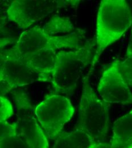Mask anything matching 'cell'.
Here are the masks:
<instances>
[{"mask_svg":"<svg viewBox=\"0 0 132 148\" xmlns=\"http://www.w3.org/2000/svg\"><path fill=\"white\" fill-rule=\"evenodd\" d=\"M110 144L114 146L132 145V110L113 124Z\"/></svg>","mask_w":132,"mask_h":148,"instance_id":"obj_12","label":"cell"},{"mask_svg":"<svg viewBox=\"0 0 132 148\" xmlns=\"http://www.w3.org/2000/svg\"><path fill=\"white\" fill-rule=\"evenodd\" d=\"M93 143L85 133L75 128L70 132L63 131L53 148H90Z\"/></svg>","mask_w":132,"mask_h":148,"instance_id":"obj_13","label":"cell"},{"mask_svg":"<svg viewBox=\"0 0 132 148\" xmlns=\"http://www.w3.org/2000/svg\"><path fill=\"white\" fill-rule=\"evenodd\" d=\"M79 0H14L6 11L9 21L26 29L59 9L77 7Z\"/></svg>","mask_w":132,"mask_h":148,"instance_id":"obj_6","label":"cell"},{"mask_svg":"<svg viewBox=\"0 0 132 148\" xmlns=\"http://www.w3.org/2000/svg\"><path fill=\"white\" fill-rule=\"evenodd\" d=\"M74 107L71 100L59 94L47 95L35 107V114L47 138L55 140L64 125L73 117Z\"/></svg>","mask_w":132,"mask_h":148,"instance_id":"obj_5","label":"cell"},{"mask_svg":"<svg viewBox=\"0 0 132 148\" xmlns=\"http://www.w3.org/2000/svg\"><path fill=\"white\" fill-rule=\"evenodd\" d=\"M120 70L125 82L132 87V56H127L120 62Z\"/></svg>","mask_w":132,"mask_h":148,"instance_id":"obj_15","label":"cell"},{"mask_svg":"<svg viewBox=\"0 0 132 148\" xmlns=\"http://www.w3.org/2000/svg\"><path fill=\"white\" fill-rule=\"evenodd\" d=\"M132 12L125 0H102L96 26V49L90 72L92 73L103 51L132 26Z\"/></svg>","mask_w":132,"mask_h":148,"instance_id":"obj_1","label":"cell"},{"mask_svg":"<svg viewBox=\"0 0 132 148\" xmlns=\"http://www.w3.org/2000/svg\"><path fill=\"white\" fill-rule=\"evenodd\" d=\"M90 148H132V145L114 146L110 143L108 144L102 142H95L91 144Z\"/></svg>","mask_w":132,"mask_h":148,"instance_id":"obj_17","label":"cell"},{"mask_svg":"<svg viewBox=\"0 0 132 148\" xmlns=\"http://www.w3.org/2000/svg\"><path fill=\"white\" fill-rule=\"evenodd\" d=\"M0 123V148H33L19 132L16 122Z\"/></svg>","mask_w":132,"mask_h":148,"instance_id":"obj_11","label":"cell"},{"mask_svg":"<svg viewBox=\"0 0 132 148\" xmlns=\"http://www.w3.org/2000/svg\"><path fill=\"white\" fill-rule=\"evenodd\" d=\"M57 54V51L54 50H43L26 56L22 59L38 75L40 82H50L56 63Z\"/></svg>","mask_w":132,"mask_h":148,"instance_id":"obj_10","label":"cell"},{"mask_svg":"<svg viewBox=\"0 0 132 148\" xmlns=\"http://www.w3.org/2000/svg\"><path fill=\"white\" fill-rule=\"evenodd\" d=\"M88 74L83 79L79 115L75 128L85 133L93 142H101L109 127L110 104L98 97L91 86Z\"/></svg>","mask_w":132,"mask_h":148,"instance_id":"obj_4","label":"cell"},{"mask_svg":"<svg viewBox=\"0 0 132 148\" xmlns=\"http://www.w3.org/2000/svg\"><path fill=\"white\" fill-rule=\"evenodd\" d=\"M1 96L15 89L40 82L39 77L22 59L0 54Z\"/></svg>","mask_w":132,"mask_h":148,"instance_id":"obj_9","label":"cell"},{"mask_svg":"<svg viewBox=\"0 0 132 148\" xmlns=\"http://www.w3.org/2000/svg\"><path fill=\"white\" fill-rule=\"evenodd\" d=\"M85 33L84 30L77 29L64 36H50L36 26L22 32L15 45L10 49L1 50L0 54L22 59L43 50H76L84 45Z\"/></svg>","mask_w":132,"mask_h":148,"instance_id":"obj_3","label":"cell"},{"mask_svg":"<svg viewBox=\"0 0 132 148\" xmlns=\"http://www.w3.org/2000/svg\"><path fill=\"white\" fill-rule=\"evenodd\" d=\"M16 109L18 129L33 148H49L47 137L35 114V108L27 93L20 90L11 92Z\"/></svg>","mask_w":132,"mask_h":148,"instance_id":"obj_7","label":"cell"},{"mask_svg":"<svg viewBox=\"0 0 132 148\" xmlns=\"http://www.w3.org/2000/svg\"><path fill=\"white\" fill-rule=\"evenodd\" d=\"M74 26L68 17L54 16L43 27V30L50 36L68 34L74 30Z\"/></svg>","mask_w":132,"mask_h":148,"instance_id":"obj_14","label":"cell"},{"mask_svg":"<svg viewBox=\"0 0 132 148\" xmlns=\"http://www.w3.org/2000/svg\"><path fill=\"white\" fill-rule=\"evenodd\" d=\"M120 62L116 59L104 70L97 86V92L110 104H132V91L120 73Z\"/></svg>","mask_w":132,"mask_h":148,"instance_id":"obj_8","label":"cell"},{"mask_svg":"<svg viewBox=\"0 0 132 148\" xmlns=\"http://www.w3.org/2000/svg\"><path fill=\"white\" fill-rule=\"evenodd\" d=\"M14 114L11 102L5 96H0V123L7 121Z\"/></svg>","mask_w":132,"mask_h":148,"instance_id":"obj_16","label":"cell"},{"mask_svg":"<svg viewBox=\"0 0 132 148\" xmlns=\"http://www.w3.org/2000/svg\"><path fill=\"white\" fill-rule=\"evenodd\" d=\"M132 56V25L131 26V36L129 38V43L127 49L126 51V57L129 56Z\"/></svg>","mask_w":132,"mask_h":148,"instance_id":"obj_18","label":"cell"},{"mask_svg":"<svg viewBox=\"0 0 132 148\" xmlns=\"http://www.w3.org/2000/svg\"><path fill=\"white\" fill-rule=\"evenodd\" d=\"M95 49V39H89L78 49L57 53L50 80L56 93L71 95L74 93L85 69L92 63Z\"/></svg>","mask_w":132,"mask_h":148,"instance_id":"obj_2","label":"cell"}]
</instances>
